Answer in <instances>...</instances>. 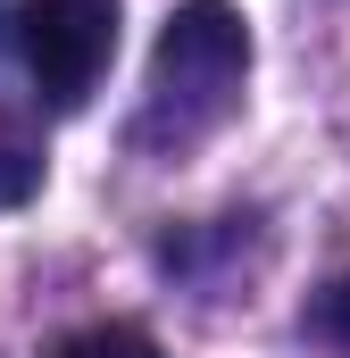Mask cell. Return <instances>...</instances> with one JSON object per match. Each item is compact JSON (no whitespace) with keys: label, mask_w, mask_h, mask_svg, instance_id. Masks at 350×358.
<instances>
[{"label":"cell","mask_w":350,"mask_h":358,"mask_svg":"<svg viewBox=\"0 0 350 358\" xmlns=\"http://www.w3.org/2000/svg\"><path fill=\"white\" fill-rule=\"evenodd\" d=\"M59 358H167L142 325H84V334H67Z\"/></svg>","instance_id":"277c9868"},{"label":"cell","mask_w":350,"mask_h":358,"mask_svg":"<svg viewBox=\"0 0 350 358\" xmlns=\"http://www.w3.org/2000/svg\"><path fill=\"white\" fill-rule=\"evenodd\" d=\"M34 192H42V150H34L25 125L0 117V208H17V200H34Z\"/></svg>","instance_id":"3957f363"},{"label":"cell","mask_w":350,"mask_h":358,"mask_svg":"<svg viewBox=\"0 0 350 358\" xmlns=\"http://www.w3.org/2000/svg\"><path fill=\"white\" fill-rule=\"evenodd\" d=\"M242 76H251V25L234 0H183L159 25L150 50V134L209 142L234 108H242Z\"/></svg>","instance_id":"6da1fadb"},{"label":"cell","mask_w":350,"mask_h":358,"mask_svg":"<svg viewBox=\"0 0 350 358\" xmlns=\"http://www.w3.org/2000/svg\"><path fill=\"white\" fill-rule=\"evenodd\" d=\"M309 325H317L326 342H342V350H350V275L317 292V308H309Z\"/></svg>","instance_id":"5b68a950"},{"label":"cell","mask_w":350,"mask_h":358,"mask_svg":"<svg viewBox=\"0 0 350 358\" xmlns=\"http://www.w3.org/2000/svg\"><path fill=\"white\" fill-rule=\"evenodd\" d=\"M17 50H25V76L50 108H84L117 59V0H25Z\"/></svg>","instance_id":"7a4b0ae2"}]
</instances>
